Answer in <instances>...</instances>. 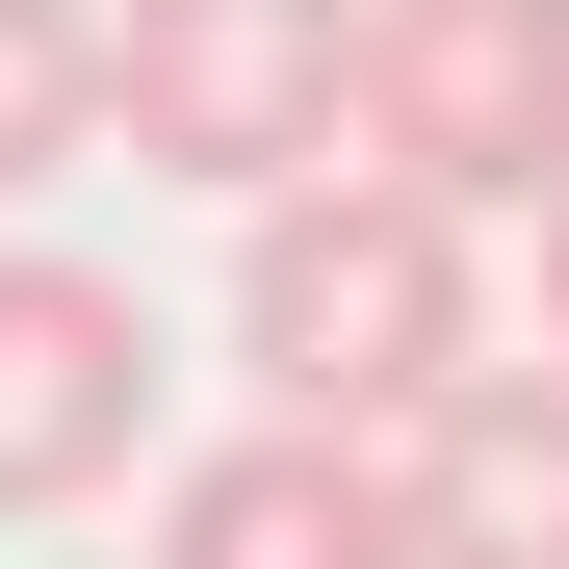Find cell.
<instances>
[{"label": "cell", "instance_id": "obj_1", "mask_svg": "<svg viewBox=\"0 0 569 569\" xmlns=\"http://www.w3.org/2000/svg\"><path fill=\"white\" fill-rule=\"evenodd\" d=\"M233 362H259V415L415 440L466 362H492V259H466V208H415L389 156L259 181V208H233Z\"/></svg>", "mask_w": 569, "mask_h": 569}, {"label": "cell", "instance_id": "obj_2", "mask_svg": "<svg viewBox=\"0 0 569 569\" xmlns=\"http://www.w3.org/2000/svg\"><path fill=\"white\" fill-rule=\"evenodd\" d=\"M104 156L208 181V208L362 156V0H104Z\"/></svg>", "mask_w": 569, "mask_h": 569}, {"label": "cell", "instance_id": "obj_3", "mask_svg": "<svg viewBox=\"0 0 569 569\" xmlns=\"http://www.w3.org/2000/svg\"><path fill=\"white\" fill-rule=\"evenodd\" d=\"M362 156L415 208H543L569 181V0H362Z\"/></svg>", "mask_w": 569, "mask_h": 569}, {"label": "cell", "instance_id": "obj_4", "mask_svg": "<svg viewBox=\"0 0 569 569\" xmlns=\"http://www.w3.org/2000/svg\"><path fill=\"white\" fill-rule=\"evenodd\" d=\"M156 466V311L104 259H27L0 233V518H78Z\"/></svg>", "mask_w": 569, "mask_h": 569}, {"label": "cell", "instance_id": "obj_5", "mask_svg": "<svg viewBox=\"0 0 569 569\" xmlns=\"http://www.w3.org/2000/svg\"><path fill=\"white\" fill-rule=\"evenodd\" d=\"M156 569H440V543H415V466H389V440L259 415V440H208V466L156 492Z\"/></svg>", "mask_w": 569, "mask_h": 569}, {"label": "cell", "instance_id": "obj_6", "mask_svg": "<svg viewBox=\"0 0 569 569\" xmlns=\"http://www.w3.org/2000/svg\"><path fill=\"white\" fill-rule=\"evenodd\" d=\"M440 569H569V362H466V389L389 440Z\"/></svg>", "mask_w": 569, "mask_h": 569}, {"label": "cell", "instance_id": "obj_7", "mask_svg": "<svg viewBox=\"0 0 569 569\" xmlns=\"http://www.w3.org/2000/svg\"><path fill=\"white\" fill-rule=\"evenodd\" d=\"M104 156V0H0V208Z\"/></svg>", "mask_w": 569, "mask_h": 569}, {"label": "cell", "instance_id": "obj_8", "mask_svg": "<svg viewBox=\"0 0 569 569\" xmlns=\"http://www.w3.org/2000/svg\"><path fill=\"white\" fill-rule=\"evenodd\" d=\"M518 233H543V362H569V181H543V208H518Z\"/></svg>", "mask_w": 569, "mask_h": 569}]
</instances>
